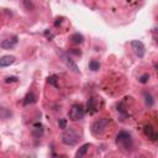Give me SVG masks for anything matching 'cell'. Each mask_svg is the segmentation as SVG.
Wrapping results in <instances>:
<instances>
[{
	"instance_id": "cell-25",
	"label": "cell",
	"mask_w": 158,
	"mask_h": 158,
	"mask_svg": "<svg viewBox=\"0 0 158 158\" xmlns=\"http://www.w3.org/2000/svg\"><path fill=\"white\" fill-rule=\"evenodd\" d=\"M44 35H46V36H48L49 38H53V35H52V33H51V32H48V31H46V32H44Z\"/></svg>"
},
{
	"instance_id": "cell-2",
	"label": "cell",
	"mask_w": 158,
	"mask_h": 158,
	"mask_svg": "<svg viewBox=\"0 0 158 158\" xmlns=\"http://www.w3.org/2000/svg\"><path fill=\"white\" fill-rule=\"evenodd\" d=\"M79 140V135L73 127L66 128L63 135H62V142L67 146H74Z\"/></svg>"
},
{
	"instance_id": "cell-20",
	"label": "cell",
	"mask_w": 158,
	"mask_h": 158,
	"mask_svg": "<svg viewBox=\"0 0 158 158\" xmlns=\"http://www.w3.org/2000/svg\"><path fill=\"white\" fill-rule=\"evenodd\" d=\"M58 126H59V128H62V130H66V128H67V120H66V118H59Z\"/></svg>"
},
{
	"instance_id": "cell-17",
	"label": "cell",
	"mask_w": 158,
	"mask_h": 158,
	"mask_svg": "<svg viewBox=\"0 0 158 158\" xmlns=\"http://www.w3.org/2000/svg\"><path fill=\"white\" fill-rule=\"evenodd\" d=\"M57 82H58V75L53 74V75L48 77V83H49V84H52V85L57 87V85H58V84H57Z\"/></svg>"
},
{
	"instance_id": "cell-12",
	"label": "cell",
	"mask_w": 158,
	"mask_h": 158,
	"mask_svg": "<svg viewBox=\"0 0 158 158\" xmlns=\"http://www.w3.org/2000/svg\"><path fill=\"white\" fill-rule=\"evenodd\" d=\"M36 103V95L33 94V93H29L25 97L24 99V105H31V104H35Z\"/></svg>"
},
{
	"instance_id": "cell-24",
	"label": "cell",
	"mask_w": 158,
	"mask_h": 158,
	"mask_svg": "<svg viewBox=\"0 0 158 158\" xmlns=\"http://www.w3.org/2000/svg\"><path fill=\"white\" fill-rule=\"evenodd\" d=\"M62 21H63V18H58L57 20L54 21V26H56V27H58V26L62 24Z\"/></svg>"
},
{
	"instance_id": "cell-9",
	"label": "cell",
	"mask_w": 158,
	"mask_h": 158,
	"mask_svg": "<svg viewBox=\"0 0 158 158\" xmlns=\"http://www.w3.org/2000/svg\"><path fill=\"white\" fill-rule=\"evenodd\" d=\"M97 111H98V109H97V101H95L94 98H90L88 100V103H87V112H89L90 115H93Z\"/></svg>"
},
{
	"instance_id": "cell-13",
	"label": "cell",
	"mask_w": 158,
	"mask_h": 158,
	"mask_svg": "<svg viewBox=\"0 0 158 158\" xmlns=\"http://www.w3.org/2000/svg\"><path fill=\"white\" fill-rule=\"evenodd\" d=\"M71 41L74 43V44H80L84 42V37L83 35H80V33H73V35L71 36Z\"/></svg>"
},
{
	"instance_id": "cell-23",
	"label": "cell",
	"mask_w": 158,
	"mask_h": 158,
	"mask_svg": "<svg viewBox=\"0 0 158 158\" xmlns=\"http://www.w3.org/2000/svg\"><path fill=\"white\" fill-rule=\"evenodd\" d=\"M69 53H72V54H75V56H80L82 54V52H80V51H78V49H71L69 51Z\"/></svg>"
},
{
	"instance_id": "cell-15",
	"label": "cell",
	"mask_w": 158,
	"mask_h": 158,
	"mask_svg": "<svg viewBox=\"0 0 158 158\" xmlns=\"http://www.w3.org/2000/svg\"><path fill=\"white\" fill-rule=\"evenodd\" d=\"M89 68L92 69L93 72L99 71V69H100V63H99V61H97V59H92V61L89 62Z\"/></svg>"
},
{
	"instance_id": "cell-14",
	"label": "cell",
	"mask_w": 158,
	"mask_h": 158,
	"mask_svg": "<svg viewBox=\"0 0 158 158\" xmlns=\"http://www.w3.org/2000/svg\"><path fill=\"white\" fill-rule=\"evenodd\" d=\"M89 147H90V145L89 143H85V145H83L80 148H79L78 151H77V153H75V157H78V158H80V157H84L87 154V152H88V150H89Z\"/></svg>"
},
{
	"instance_id": "cell-7",
	"label": "cell",
	"mask_w": 158,
	"mask_h": 158,
	"mask_svg": "<svg viewBox=\"0 0 158 158\" xmlns=\"http://www.w3.org/2000/svg\"><path fill=\"white\" fill-rule=\"evenodd\" d=\"M16 43H18V36H13L10 38L3 40L1 43H0V46H1L3 49H11L16 46Z\"/></svg>"
},
{
	"instance_id": "cell-22",
	"label": "cell",
	"mask_w": 158,
	"mask_h": 158,
	"mask_svg": "<svg viewBox=\"0 0 158 158\" xmlns=\"http://www.w3.org/2000/svg\"><path fill=\"white\" fill-rule=\"evenodd\" d=\"M24 4H25V6H26L27 9H29V10L33 8V6H32V3L30 1V0H24Z\"/></svg>"
},
{
	"instance_id": "cell-11",
	"label": "cell",
	"mask_w": 158,
	"mask_h": 158,
	"mask_svg": "<svg viewBox=\"0 0 158 158\" xmlns=\"http://www.w3.org/2000/svg\"><path fill=\"white\" fill-rule=\"evenodd\" d=\"M32 135L35 137H41L43 135V126L41 125V123H35L33 125V128H32Z\"/></svg>"
},
{
	"instance_id": "cell-5",
	"label": "cell",
	"mask_w": 158,
	"mask_h": 158,
	"mask_svg": "<svg viewBox=\"0 0 158 158\" xmlns=\"http://www.w3.org/2000/svg\"><path fill=\"white\" fill-rule=\"evenodd\" d=\"M61 54V57H62V61L66 63V66L68 67V68L71 69V71H73L74 73H79V69H78V66H77V63L74 61H73L69 56H68V53H63V52H61L59 53Z\"/></svg>"
},
{
	"instance_id": "cell-18",
	"label": "cell",
	"mask_w": 158,
	"mask_h": 158,
	"mask_svg": "<svg viewBox=\"0 0 158 158\" xmlns=\"http://www.w3.org/2000/svg\"><path fill=\"white\" fill-rule=\"evenodd\" d=\"M138 80H140L141 84H146V83L150 80V74H148V73H145V74H142V75L140 77Z\"/></svg>"
},
{
	"instance_id": "cell-8",
	"label": "cell",
	"mask_w": 158,
	"mask_h": 158,
	"mask_svg": "<svg viewBox=\"0 0 158 158\" xmlns=\"http://www.w3.org/2000/svg\"><path fill=\"white\" fill-rule=\"evenodd\" d=\"M143 131H145V135H146V136H147L150 140H152V141L158 140V132L153 128V126L146 125L145 128H143Z\"/></svg>"
},
{
	"instance_id": "cell-6",
	"label": "cell",
	"mask_w": 158,
	"mask_h": 158,
	"mask_svg": "<svg viewBox=\"0 0 158 158\" xmlns=\"http://www.w3.org/2000/svg\"><path fill=\"white\" fill-rule=\"evenodd\" d=\"M131 46L135 51V53L137 54V57L140 58H142L143 56H145V52H146V49H145V44L141 42V41H137V40H135V41L131 42Z\"/></svg>"
},
{
	"instance_id": "cell-10",
	"label": "cell",
	"mask_w": 158,
	"mask_h": 158,
	"mask_svg": "<svg viewBox=\"0 0 158 158\" xmlns=\"http://www.w3.org/2000/svg\"><path fill=\"white\" fill-rule=\"evenodd\" d=\"M15 57L14 56H3L1 58H0V67H8L10 64H13L14 62H15Z\"/></svg>"
},
{
	"instance_id": "cell-4",
	"label": "cell",
	"mask_w": 158,
	"mask_h": 158,
	"mask_svg": "<svg viewBox=\"0 0 158 158\" xmlns=\"http://www.w3.org/2000/svg\"><path fill=\"white\" fill-rule=\"evenodd\" d=\"M84 114H85V110H84L83 105L75 104L71 108L68 115H69V118L72 121H78V120H82V118L84 117Z\"/></svg>"
},
{
	"instance_id": "cell-3",
	"label": "cell",
	"mask_w": 158,
	"mask_h": 158,
	"mask_svg": "<svg viewBox=\"0 0 158 158\" xmlns=\"http://www.w3.org/2000/svg\"><path fill=\"white\" fill-rule=\"evenodd\" d=\"M109 118L108 117H101L99 120L94 121V123L92 125V133L95 135V136H99V135L104 133L105 130L108 128V125H109Z\"/></svg>"
},
{
	"instance_id": "cell-19",
	"label": "cell",
	"mask_w": 158,
	"mask_h": 158,
	"mask_svg": "<svg viewBox=\"0 0 158 158\" xmlns=\"http://www.w3.org/2000/svg\"><path fill=\"white\" fill-rule=\"evenodd\" d=\"M1 118H4V120H6V118H9L10 116H11V112L10 111H8L5 108H1Z\"/></svg>"
},
{
	"instance_id": "cell-16",
	"label": "cell",
	"mask_w": 158,
	"mask_h": 158,
	"mask_svg": "<svg viewBox=\"0 0 158 158\" xmlns=\"http://www.w3.org/2000/svg\"><path fill=\"white\" fill-rule=\"evenodd\" d=\"M145 101H146V105L150 106V108H151V106H153V104H154L153 98H152V95L148 94V93L145 94Z\"/></svg>"
},
{
	"instance_id": "cell-21",
	"label": "cell",
	"mask_w": 158,
	"mask_h": 158,
	"mask_svg": "<svg viewBox=\"0 0 158 158\" xmlns=\"http://www.w3.org/2000/svg\"><path fill=\"white\" fill-rule=\"evenodd\" d=\"M15 82H18V78L16 77H8L5 79V83H15Z\"/></svg>"
},
{
	"instance_id": "cell-1",
	"label": "cell",
	"mask_w": 158,
	"mask_h": 158,
	"mask_svg": "<svg viewBox=\"0 0 158 158\" xmlns=\"http://www.w3.org/2000/svg\"><path fill=\"white\" fill-rule=\"evenodd\" d=\"M115 141H116V145L118 146V148H121L122 151H130L133 146L132 136H131V133H128L127 131L118 132Z\"/></svg>"
}]
</instances>
